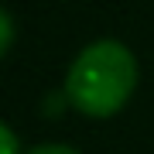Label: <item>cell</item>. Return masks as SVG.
Segmentation results:
<instances>
[{"instance_id":"2","label":"cell","mask_w":154,"mask_h":154,"mask_svg":"<svg viewBox=\"0 0 154 154\" xmlns=\"http://www.w3.org/2000/svg\"><path fill=\"white\" fill-rule=\"evenodd\" d=\"M0 154H21V144H17V134L11 123H0Z\"/></svg>"},{"instance_id":"1","label":"cell","mask_w":154,"mask_h":154,"mask_svg":"<svg viewBox=\"0 0 154 154\" xmlns=\"http://www.w3.org/2000/svg\"><path fill=\"white\" fill-rule=\"evenodd\" d=\"M137 55L116 38H99L86 45L69 65L65 96L69 106H75L86 116H113L130 103L137 89Z\"/></svg>"},{"instance_id":"4","label":"cell","mask_w":154,"mask_h":154,"mask_svg":"<svg viewBox=\"0 0 154 154\" xmlns=\"http://www.w3.org/2000/svg\"><path fill=\"white\" fill-rule=\"evenodd\" d=\"M28 154H79L72 144H38V147H31Z\"/></svg>"},{"instance_id":"3","label":"cell","mask_w":154,"mask_h":154,"mask_svg":"<svg viewBox=\"0 0 154 154\" xmlns=\"http://www.w3.org/2000/svg\"><path fill=\"white\" fill-rule=\"evenodd\" d=\"M0 24H4V41H0V51H4V55H11V48H14V17H11V11L0 14Z\"/></svg>"}]
</instances>
